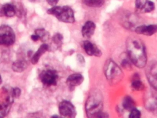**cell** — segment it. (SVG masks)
<instances>
[{
  "label": "cell",
  "instance_id": "obj_23",
  "mask_svg": "<svg viewBox=\"0 0 157 118\" xmlns=\"http://www.w3.org/2000/svg\"><path fill=\"white\" fill-rule=\"evenodd\" d=\"M128 118H141V112L136 108L130 112Z\"/></svg>",
  "mask_w": 157,
  "mask_h": 118
},
{
  "label": "cell",
  "instance_id": "obj_1",
  "mask_svg": "<svg viewBox=\"0 0 157 118\" xmlns=\"http://www.w3.org/2000/svg\"><path fill=\"white\" fill-rule=\"evenodd\" d=\"M127 50L128 57L136 67L143 68L147 62L145 46L141 40L136 37H131L127 41Z\"/></svg>",
  "mask_w": 157,
  "mask_h": 118
},
{
  "label": "cell",
  "instance_id": "obj_4",
  "mask_svg": "<svg viewBox=\"0 0 157 118\" xmlns=\"http://www.w3.org/2000/svg\"><path fill=\"white\" fill-rule=\"evenodd\" d=\"M47 13L56 17L59 21L67 23L75 22L74 12L70 6H55L48 9Z\"/></svg>",
  "mask_w": 157,
  "mask_h": 118
},
{
  "label": "cell",
  "instance_id": "obj_8",
  "mask_svg": "<svg viewBox=\"0 0 157 118\" xmlns=\"http://www.w3.org/2000/svg\"><path fill=\"white\" fill-rule=\"evenodd\" d=\"M146 76L149 83L157 91V63L151 64L147 67Z\"/></svg>",
  "mask_w": 157,
  "mask_h": 118
},
{
  "label": "cell",
  "instance_id": "obj_28",
  "mask_svg": "<svg viewBox=\"0 0 157 118\" xmlns=\"http://www.w3.org/2000/svg\"><path fill=\"white\" fill-rule=\"evenodd\" d=\"M31 39H32V40L33 41H37L38 40H40V38H39V37H38L37 35H36V34H34V35H33L31 36Z\"/></svg>",
  "mask_w": 157,
  "mask_h": 118
},
{
  "label": "cell",
  "instance_id": "obj_6",
  "mask_svg": "<svg viewBox=\"0 0 157 118\" xmlns=\"http://www.w3.org/2000/svg\"><path fill=\"white\" fill-rule=\"evenodd\" d=\"M40 78L43 85L46 86H55L57 83L58 74L56 70L47 69L44 70L40 73Z\"/></svg>",
  "mask_w": 157,
  "mask_h": 118
},
{
  "label": "cell",
  "instance_id": "obj_18",
  "mask_svg": "<svg viewBox=\"0 0 157 118\" xmlns=\"http://www.w3.org/2000/svg\"><path fill=\"white\" fill-rule=\"evenodd\" d=\"M123 108L126 110L131 111L132 110L136 108V103L134 100L129 96H126L123 100Z\"/></svg>",
  "mask_w": 157,
  "mask_h": 118
},
{
  "label": "cell",
  "instance_id": "obj_14",
  "mask_svg": "<svg viewBox=\"0 0 157 118\" xmlns=\"http://www.w3.org/2000/svg\"><path fill=\"white\" fill-rule=\"evenodd\" d=\"M96 26L92 21H87L82 30V36L86 38H90L94 34Z\"/></svg>",
  "mask_w": 157,
  "mask_h": 118
},
{
  "label": "cell",
  "instance_id": "obj_9",
  "mask_svg": "<svg viewBox=\"0 0 157 118\" xmlns=\"http://www.w3.org/2000/svg\"><path fill=\"white\" fill-rule=\"evenodd\" d=\"M136 7L139 12L141 13L151 12L155 8V4L153 2L149 1H137Z\"/></svg>",
  "mask_w": 157,
  "mask_h": 118
},
{
  "label": "cell",
  "instance_id": "obj_21",
  "mask_svg": "<svg viewBox=\"0 0 157 118\" xmlns=\"http://www.w3.org/2000/svg\"><path fill=\"white\" fill-rule=\"evenodd\" d=\"M131 87L134 90L136 91H141L144 89L145 87L143 82L139 78H136L132 81Z\"/></svg>",
  "mask_w": 157,
  "mask_h": 118
},
{
  "label": "cell",
  "instance_id": "obj_19",
  "mask_svg": "<svg viewBox=\"0 0 157 118\" xmlns=\"http://www.w3.org/2000/svg\"><path fill=\"white\" fill-rule=\"evenodd\" d=\"M35 34L39 37L40 40L43 41L48 40L49 38V33L44 29H39L35 30Z\"/></svg>",
  "mask_w": 157,
  "mask_h": 118
},
{
  "label": "cell",
  "instance_id": "obj_27",
  "mask_svg": "<svg viewBox=\"0 0 157 118\" xmlns=\"http://www.w3.org/2000/svg\"><path fill=\"white\" fill-rule=\"evenodd\" d=\"M58 1H47V2L52 6H55L58 2Z\"/></svg>",
  "mask_w": 157,
  "mask_h": 118
},
{
  "label": "cell",
  "instance_id": "obj_20",
  "mask_svg": "<svg viewBox=\"0 0 157 118\" xmlns=\"http://www.w3.org/2000/svg\"><path fill=\"white\" fill-rule=\"evenodd\" d=\"M104 1L102 0H83L82 2L84 4L90 7H101L104 3Z\"/></svg>",
  "mask_w": 157,
  "mask_h": 118
},
{
  "label": "cell",
  "instance_id": "obj_11",
  "mask_svg": "<svg viewBox=\"0 0 157 118\" xmlns=\"http://www.w3.org/2000/svg\"><path fill=\"white\" fill-rule=\"evenodd\" d=\"M136 32L140 35L151 36L157 32V25H142L139 26L136 29Z\"/></svg>",
  "mask_w": 157,
  "mask_h": 118
},
{
  "label": "cell",
  "instance_id": "obj_12",
  "mask_svg": "<svg viewBox=\"0 0 157 118\" xmlns=\"http://www.w3.org/2000/svg\"><path fill=\"white\" fill-rule=\"evenodd\" d=\"M146 108L151 112L157 114V93H151L146 100Z\"/></svg>",
  "mask_w": 157,
  "mask_h": 118
},
{
  "label": "cell",
  "instance_id": "obj_26",
  "mask_svg": "<svg viewBox=\"0 0 157 118\" xmlns=\"http://www.w3.org/2000/svg\"><path fill=\"white\" fill-rule=\"evenodd\" d=\"M26 118H41V116L39 113H33L28 114Z\"/></svg>",
  "mask_w": 157,
  "mask_h": 118
},
{
  "label": "cell",
  "instance_id": "obj_22",
  "mask_svg": "<svg viewBox=\"0 0 157 118\" xmlns=\"http://www.w3.org/2000/svg\"><path fill=\"white\" fill-rule=\"evenodd\" d=\"M63 39V37L60 33H57L55 34L52 38L53 42L57 46L58 48H60L62 46Z\"/></svg>",
  "mask_w": 157,
  "mask_h": 118
},
{
  "label": "cell",
  "instance_id": "obj_13",
  "mask_svg": "<svg viewBox=\"0 0 157 118\" xmlns=\"http://www.w3.org/2000/svg\"><path fill=\"white\" fill-rule=\"evenodd\" d=\"M84 81V77L80 73H74L71 75L67 80V84L70 88H74L80 85Z\"/></svg>",
  "mask_w": 157,
  "mask_h": 118
},
{
  "label": "cell",
  "instance_id": "obj_3",
  "mask_svg": "<svg viewBox=\"0 0 157 118\" xmlns=\"http://www.w3.org/2000/svg\"><path fill=\"white\" fill-rule=\"evenodd\" d=\"M104 73L106 79L112 85H117L124 77L121 68L111 60L107 61L105 65Z\"/></svg>",
  "mask_w": 157,
  "mask_h": 118
},
{
  "label": "cell",
  "instance_id": "obj_7",
  "mask_svg": "<svg viewBox=\"0 0 157 118\" xmlns=\"http://www.w3.org/2000/svg\"><path fill=\"white\" fill-rule=\"evenodd\" d=\"M59 113L63 117L67 118H74L76 111L74 105L67 100H63L59 106Z\"/></svg>",
  "mask_w": 157,
  "mask_h": 118
},
{
  "label": "cell",
  "instance_id": "obj_25",
  "mask_svg": "<svg viewBox=\"0 0 157 118\" xmlns=\"http://www.w3.org/2000/svg\"><path fill=\"white\" fill-rule=\"evenodd\" d=\"M122 65L123 67L126 68V69H129L131 66L130 62L128 60H127L126 59H124V60H123L122 62Z\"/></svg>",
  "mask_w": 157,
  "mask_h": 118
},
{
  "label": "cell",
  "instance_id": "obj_15",
  "mask_svg": "<svg viewBox=\"0 0 157 118\" xmlns=\"http://www.w3.org/2000/svg\"><path fill=\"white\" fill-rule=\"evenodd\" d=\"M1 14L8 17H12L16 14V6L12 4L7 3L2 7Z\"/></svg>",
  "mask_w": 157,
  "mask_h": 118
},
{
  "label": "cell",
  "instance_id": "obj_10",
  "mask_svg": "<svg viewBox=\"0 0 157 118\" xmlns=\"http://www.w3.org/2000/svg\"><path fill=\"white\" fill-rule=\"evenodd\" d=\"M83 48L85 52L90 56L100 57L102 55L101 51L98 47L89 41H86L83 42Z\"/></svg>",
  "mask_w": 157,
  "mask_h": 118
},
{
  "label": "cell",
  "instance_id": "obj_30",
  "mask_svg": "<svg viewBox=\"0 0 157 118\" xmlns=\"http://www.w3.org/2000/svg\"><path fill=\"white\" fill-rule=\"evenodd\" d=\"M51 118H64L63 117H61V116H58V115H55L54 116H52Z\"/></svg>",
  "mask_w": 157,
  "mask_h": 118
},
{
  "label": "cell",
  "instance_id": "obj_2",
  "mask_svg": "<svg viewBox=\"0 0 157 118\" xmlns=\"http://www.w3.org/2000/svg\"><path fill=\"white\" fill-rule=\"evenodd\" d=\"M103 102L101 92L94 90L88 97L85 110L88 118H109L108 114L103 111Z\"/></svg>",
  "mask_w": 157,
  "mask_h": 118
},
{
  "label": "cell",
  "instance_id": "obj_29",
  "mask_svg": "<svg viewBox=\"0 0 157 118\" xmlns=\"http://www.w3.org/2000/svg\"><path fill=\"white\" fill-rule=\"evenodd\" d=\"M78 61H79L80 62L82 63H84L85 61H84V58H83L82 55H81V54H78Z\"/></svg>",
  "mask_w": 157,
  "mask_h": 118
},
{
  "label": "cell",
  "instance_id": "obj_24",
  "mask_svg": "<svg viewBox=\"0 0 157 118\" xmlns=\"http://www.w3.org/2000/svg\"><path fill=\"white\" fill-rule=\"evenodd\" d=\"M11 94L13 98H17L21 96V90L19 88H15L11 90Z\"/></svg>",
  "mask_w": 157,
  "mask_h": 118
},
{
  "label": "cell",
  "instance_id": "obj_16",
  "mask_svg": "<svg viewBox=\"0 0 157 118\" xmlns=\"http://www.w3.org/2000/svg\"><path fill=\"white\" fill-rule=\"evenodd\" d=\"M48 49H49V46L47 44H42L32 57V59H31V62H32V64L33 65L37 64L40 57L42 56L43 54L45 53L48 50Z\"/></svg>",
  "mask_w": 157,
  "mask_h": 118
},
{
  "label": "cell",
  "instance_id": "obj_17",
  "mask_svg": "<svg viewBox=\"0 0 157 118\" xmlns=\"http://www.w3.org/2000/svg\"><path fill=\"white\" fill-rule=\"evenodd\" d=\"M27 63L24 60H17L13 63L12 69L16 73H22L27 68Z\"/></svg>",
  "mask_w": 157,
  "mask_h": 118
},
{
  "label": "cell",
  "instance_id": "obj_5",
  "mask_svg": "<svg viewBox=\"0 0 157 118\" xmlns=\"http://www.w3.org/2000/svg\"><path fill=\"white\" fill-rule=\"evenodd\" d=\"M15 41V34L13 29L7 25H2L0 28V43L5 46L13 45Z\"/></svg>",
  "mask_w": 157,
  "mask_h": 118
}]
</instances>
